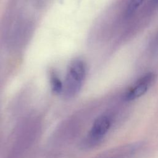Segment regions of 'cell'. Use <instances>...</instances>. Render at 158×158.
<instances>
[{
	"instance_id": "1",
	"label": "cell",
	"mask_w": 158,
	"mask_h": 158,
	"mask_svg": "<svg viewBox=\"0 0 158 158\" xmlns=\"http://www.w3.org/2000/svg\"><path fill=\"white\" fill-rule=\"evenodd\" d=\"M86 75V66L80 59L73 60L68 69L63 86L65 96L72 97L80 89Z\"/></svg>"
},
{
	"instance_id": "2",
	"label": "cell",
	"mask_w": 158,
	"mask_h": 158,
	"mask_svg": "<svg viewBox=\"0 0 158 158\" xmlns=\"http://www.w3.org/2000/svg\"><path fill=\"white\" fill-rule=\"evenodd\" d=\"M157 75L152 72L148 73L141 77L126 93V100H133L143 96L155 83Z\"/></svg>"
},
{
	"instance_id": "3",
	"label": "cell",
	"mask_w": 158,
	"mask_h": 158,
	"mask_svg": "<svg viewBox=\"0 0 158 158\" xmlns=\"http://www.w3.org/2000/svg\"><path fill=\"white\" fill-rule=\"evenodd\" d=\"M110 118L107 115H101L96 118L87 138V143L91 145L99 141L109 130Z\"/></svg>"
},
{
	"instance_id": "4",
	"label": "cell",
	"mask_w": 158,
	"mask_h": 158,
	"mask_svg": "<svg viewBox=\"0 0 158 158\" xmlns=\"http://www.w3.org/2000/svg\"><path fill=\"white\" fill-rule=\"evenodd\" d=\"M50 81H51V85L53 92L56 94H59L62 92L63 91V84L58 76L54 73V72L51 73L50 76Z\"/></svg>"
},
{
	"instance_id": "5",
	"label": "cell",
	"mask_w": 158,
	"mask_h": 158,
	"mask_svg": "<svg viewBox=\"0 0 158 158\" xmlns=\"http://www.w3.org/2000/svg\"><path fill=\"white\" fill-rule=\"evenodd\" d=\"M145 0H131L128 5L126 14L127 15H131L143 4Z\"/></svg>"
},
{
	"instance_id": "6",
	"label": "cell",
	"mask_w": 158,
	"mask_h": 158,
	"mask_svg": "<svg viewBox=\"0 0 158 158\" xmlns=\"http://www.w3.org/2000/svg\"><path fill=\"white\" fill-rule=\"evenodd\" d=\"M156 43H157V44L158 45V35H157V40H156Z\"/></svg>"
},
{
	"instance_id": "7",
	"label": "cell",
	"mask_w": 158,
	"mask_h": 158,
	"mask_svg": "<svg viewBox=\"0 0 158 158\" xmlns=\"http://www.w3.org/2000/svg\"><path fill=\"white\" fill-rule=\"evenodd\" d=\"M154 1L156 2H157V3H158V0H154Z\"/></svg>"
}]
</instances>
